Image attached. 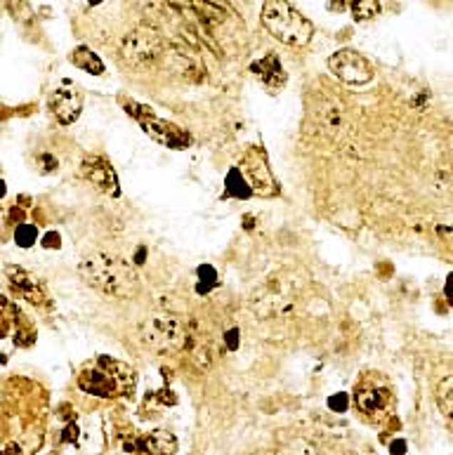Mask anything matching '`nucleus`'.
Masks as SVG:
<instances>
[{
  "mask_svg": "<svg viewBox=\"0 0 453 455\" xmlns=\"http://www.w3.org/2000/svg\"><path fill=\"white\" fill-rule=\"evenodd\" d=\"M7 279H10L12 288L19 292V297L29 300L31 305H45L48 302V295H45V288L41 285V281L36 279L34 274L24 272L19 267H7Z\"/></svg>",
  "mask_w": 453,
  "mask_h": 455,
  "instance_id": "obj_11",
  "label": "nucleus"
},
{
  "mask_svg": "<svg viewBox=\"0 0 453 455\" xmlns=\"http://www.w3.org/2000/svg\"><path fill=\"white\" fill-rule=\"evenodd\" d=\"M3 196H5V182L0 180V198H3Z\"/></svg>",
  "mask_w": 453,
  "mask_h": 455,
  "instance_id": "obj_25",
  "label": "nucleus"
},
{
  "mask_svg": "<svg viewBox=\"0 0 453 455\" xmlns=\"http://www.w3.org/2000/svg\"><path fill=\"white\" fill-rule=\"evenodd\" d=\"M239 333H236V330H232V333H229V349H236V347H239Z\"/></svg>",
  "mask_w": 453,
  "mask_h": 455,
  "instance_id": "obj_24",
  "label": "nucleus"
},
{
  "mask_svg": "<svg viewBox=\"0 0 453 455\" xmlns=\"http://www.w3.org/2000/svg\"><path fill=\"white\" fill-rule=\"evenodd\" d=\"M41 243H43V248L55 250V248H59V234L57 231H48V234L41 238Z\"/></svg>",
  "mask_w": 453,
  "mask_h": 455,
  "instance_id": "obj_20",
  "label": "nucleus"
},
{
  "mask_svg": "<svg viewBox=\"0 0 453 455\" xmlns=\"http://www.w3.org/2000/svg\"><path fill=\"white\" fill-rule=\"evenodd\" d=\"M128 111L135 116V121L144 128V133H147L151 140H156L158 144H166L170 146V149H184V146L191 144V137L184 133V130H180L178 126H173V123H168L163 118H158L147 106L133 104L128 106Z\"/></svg>",
  "mask_w": 453,
  "mask_h": 455,
  "instance_id": "obj_6",
  "label": "nucleus"
},
{
  "mask_svg": "<svg viewBox=\"0 0 453 455\" xmlns=\"http://www.w3.org/2000/svg\"><path fill=\"white\" fill-rule=\"evenodd\" d=\"M434 397H437L439 411L447 415L449 420H453V375H447L444 380H439Z\"/></svg>",
  "mask_w": 453,
  "mask_h": 455,
  "instance_id": "obj_16",
  "label": "nucleus"
},
{
  "mask_svg": "<svg viewBox=\"0 0 453 455\" xmlns=\"http://www.w3.org/2000/svg\"><path fill=\"white\" fill-rule=\"evenodd\" d=\"M250 71L255 73L260 78V83L270 90H279V88L286 86V81H288V76H286V71H283L281 61L274 52H267L265 57H260L255 64L250 66Z\"/></svg>",
  "mask_w": 453,
  "mask_h": 455,
  "instance_id": "obj_12",
  "label": "nucleus"
},
{
  "mask_svg": "<svg viewBox=\"0 0 453 455\" xmlns=\"http://www.w3.org/2000/svg\"><path fill=\"white\" fill-rule=\"evenodd\" d=\"M293 300H295L293 285L279 279V276H272V279H267L253 288V292L248 295V307L258 319L265 321L286 314L293 307Z\"/></svg>",
  "mask_w": 453,
  "mask_h": 455,
  "instance_id": "obj_4",
  "label": "nucleus"
},
{
  "mask_svg": "<svg viewBox=\"0 0 453 455\" xmlns=\"http://www.w3.org/2000/svg\"><path fill=\"white\" fill-rule=\"evenodd\" d=\"M328 68L345 86H366L373 78V66L357 50H340L328 57Z\"/></svg>",
  "mask_w": 453,
  "mask_h": 455,
  "instance_id": "obj_7",
  "label": "nucleus"
},
{
  "mask_svg": "<svg viewBox=\"0 0 453 455\" xmlns=\"http://www.w3.org/2000/svg\"><path fill=\"white\" fill-rule=\"evenodd\" d=\"M90 3H92V5H99V0H90Z\"/></svg>",
  "mask_w": 453,
  "mask_h": 455,
  "instance_id": "obj_26",
  "label": "nucleus"
},
{
  "mask_svg": "<svg viewBox=\"0 0 453 455\" xmlns=\"http://www.w3.org/2000/svg\"><path fill=\"white\" fill-rule=\"evenodd\" d=\"M81 173L92 184V187H97L102 194H106V196H118L121 194L118 177L104 158H86Z\"/></svg>",
  "mask_w": 453,
  "mask_h": 455,
  "instance_id": "obj_9",
  "label": "nucleus"
},
{
  "mask_svg": "<svg viewBox=\"0 0 453 455\" xmlns=\"http://www.w3.org/2000/svg\"><path fill=\"white\" fill-rule=\"evenodd\" d=\"M76 439H78V427H76V425H68V427L64 429V441H76Z\"/></svg>",
  "mask_w": 453,
  "mask_h": 455,
  "instance_id": "obj_23",
  "label": "nucleus"
},
{
  "mask_svg": "<svg viewBox=\"0 0 453 455\" xmlns=\"http://www.w3.org/2000/svg\"><path fill=\"white\" fill-rule=\"evenodd\" d=\"M227 191L232 196L236 198H245V196H250V187H248V182H245V177L239 173V170H232L227 177Z\"/></svg>",
  "mask_w": 453,
  "mask_h": 455,
  "instance_id": "obj_18",
  "label": "nucleus"
},
{
  "mask_svg": "<svg viewBox=\"0 0 453 455\" xmlns=\"http://www.w3.org/2000/svg\"><path fill=\"white\" fill-rule=\"evenodd\" d=\"M14 241L19 248H31L38 241V229L34 225H17L14 229Z\"/></svg>",
  "mask_w": 453,
  "mask_h": 455,
  "instance_id": "obj_19",
  "label": "nucleus"
},
{
  "mask_svg": "<svg viewBox=\"0 0 453 455\" xmlns=\"http://www.w3.org/2000/svg\"><path fill=\"white\" fill-rule=\"evenodd\" d=\"M81 389H86L88 394H95V397H113L118 392V384L116 380H113V375L106 370L104 366H99V368H92L88 370V373H83L81 375Z\"/></svg>",
  "mask_w": 453,
  "mask_h": 455,
  "instance_id": "obj_13",
  "label": "nucleus"
},
{
  "mask_svg": "<svg viewBox=\"0 0 453 455\" xmlns=\"http://www.w3.org/2000/svg\"><path fill=\"white\" fill-rule=\"evenodd\" d=\"M347 5H350L352 17H355L357 21H368L380 12L378 0H347Z\"/></svg>",
  "mask_w": 453,
  "mask_h": 455,
  "instance_id": "obj_17",
  "label": "nucleus"
},
{
  "mask_svg": "<svg viewBox=\"0 0 453 455\" xmlns=\"http://www.w3.org/2000/svg\"><path fill=\"white\" fill-rule=\"evenodd\" d=\"M41 163L45 165V173H52V170L57 168V160L52 158L50 153H43V156H41Z\"/></svg>",
  "mask_w": 453,
  "mask_h": 455,
  "instance_id": "obj_21",
  "label": "nucleus"
},
{
  "mask_svg": "<svg viewBox=\"0 0 453 455\" xmlns=\"http://www.w3.org/2000/svg\"><path fill=\"white\" fill-rule=\"evenodd\" d=\"M121 48H123V55H126V59L130 61V64L142 66V64H151V61H156L161 57L163 43H161V38L153 34V31L137 29V31H133V34H128L126 38H123Z\"/></svg>",
  "mask_w": 453,
  "mask_h": 455,
  "instance_id": "obj_8",
  "label": "nucleus"
},
{
  "mask_svg": "<svg viewBox=\"0 0 453 455\" xmlns=\"http://www.w3.org/2000/svg\"><path fill=\"white\" fill-rule=\"evenodd\" d=\"M71 61L78 68H83V71H88L92 76H99V73H104V61L99 59L95 52L88 50V48H76L71 52Z\"/></svg>",
  "mask_w": 453,
  "mask_h": 455,
  "instance_id": "obj_15",
  "label": "nucleus"
},
{
  "mask_svg": "<svg viewBox=\"0 0 453 455\" xmlns=\"http://www.w3.org/2000/svg\"><path fill=\"white\" fill-rule=\"evenodd\" d=\"M50 111L55 113V118L61 126H71V123L78 121V116L83 111V97L78 90L71 88H61L55 95L50 97Z\"/></svg>",
  "mask_w": 453,
  "mask_h": 455,
  "instance_id": "obj_10",
  "label": "nucleus"
},
{
  "mask_svg": "<svg viewBox=\"0 0 453 455\" xmlns=\"http://www.w3.org/2000/svg\"><path fill=\"white\" fill-rule=\"evenodd\" d=\"M142 342L156 354H178L189 344V330L180 316L156 314L142 323Z\"/></svg>",
  "mask_w": 453,
  "mask_h": 455,
  "instance_id": "obj_3",
  "label": "nucleus"
},
{
  "mask_svg": "<svg viewBox=\"0 0 453 455\" xmlns=\"http://www.w3.org/2000/svg\"><path fill=\"white\" fill-rule=\"evenodd\" d=\"M78 274L92 290H99L109 297L130 300L140 292V276L135 265L109 252L86 257L78 265Z\"/></svg>",
  "mask_w": 453,
  "mask_h": 455,
  "instance_id": "obj_1",
  "label": "nucleus"
},
{
  "mask_svg": "<svg viewBox=\"0 0 453 455\" xmlns=\"http://www.w3.org/2000/svg\"><path fill=\"white\" fill-rule=\"evenodd\" d=\"M395 392L390 382L380 375H366L355 387V408L366 418H380L390 411Z\"/></svg>",
  "mask_w": 453,
  "mask_h": 455,
  "instance_id": "obj_5",
  "label": "nucleus"
},
{
  "mask_svg": "<svg viewBox=\"0 0 453 455\" xmlns=\"http://www.w3.org/2000/svg\"><path fill=\"white\" fill-rule=\"evenodd\" d=\"M345 399H347L345 394L331 399V408H333V411H345V408H347V401H345Z\"/></svg>",
  "mask_w": 453,
  "mask_h": 455,
  "instance_id": "obj_22",
  "label": "nucleus"
},
{
  "mask_svg": "<svg viewBox=\"0 0 453 455\" xmlns=\"http://www.w3.org/2000/svg\"><path fill=\"white\" fill-rule=\"evenodd\" d=\"M128 451H147V453H175L178 451V441L170 431H151V434L142 436L140 444L126 446Z\"/></svg>",
  "mask_w": 453,
  "mask_h": 455,
  "instance_id": "obj_14",
  "label": "nucleus"
},
{
  "mask_svg": "<svg viewBox=\"0 0 453 455\" xmlns=\"http://www.w3.org/2000/svg\"><path fill=\"white\" fill-rule=\"evenodd\" d=\"M260 19L276 41H281L288 48H302L312 41V21L286 0H267L263 12H260Z\"/></svg>",
  "mask_w": 453,
  "mask_h": 455,
  "instance_id": "obj_2",
  "label": "nucleus"
}]
</instances>
